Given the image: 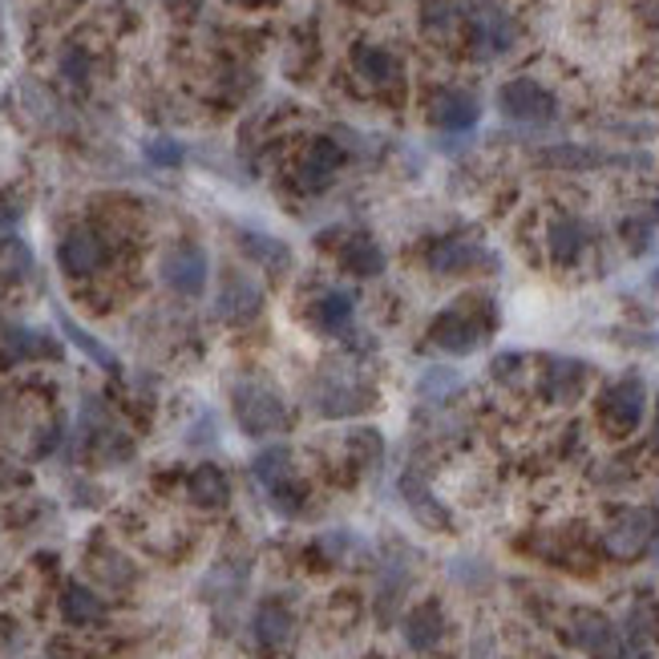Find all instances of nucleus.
<instances>
[{
  "label": "nucleus",
  "mask_w": 659,
  "mask_h": 659,
  "mask_svg": "<svg viewBox=\"0 0 659 659\" xmlns=\"http://www.w3.org/2000/svg\"><path fill=\"white\" fill-rule=\"evenodd\" d=\"M493 324H498V312H493L490 296H461L429 324V345L449 357H466L490 340Z\"/></svg>",
  "instance_id": "nucleus-1"
},
{
  "label": "nucleus",
  "mask_w": 659,
  "mask_h": 659,
  "mask_svg": "<svg viewBox=\"0 0 659 659\" xmlns=\"http://www.w3.org/2000/svg\"><path fill=\"white\" fill-rule=\"evenodd\" d=\"M377 401L380 392L345 357L324 360V369H320V377L312 385V409L320 417H360L369 413Z\"/></svg>",
  "instance_id": "nucleus-2"
},
{
  "label": "nucleus",
  "mask_w": 659,
  "mask_h": 659,
  "mask_svg": "<svg viewBox=\"0 0 659 659\" xmlns=\"http://www.w3.org/2000/svg\"><path fill=\"white\" fill-rule=\"evenodd\" d=\"M231 413H236L239 429L247 437H256V441L288 429V405L268 380H239L231 389Z\"/></svg>",
  "instance_id": "nucleus-3"
},
{
  "label": "nucleus",
  "mask_w": 659,
  "mask_h": 659,
  "mask_svg": "<svg viewBox=\"0 0 659 659\" xmlns=\"http://www.w3.org/2000/svg\"><path fill=\"white\" fill-rule=\"evenodd\" d=\"M643 413H648V385H643L636 372H627V377H619L615 385H607V392L599 397V421H603V429L615 437L636 433Z\"/></svg>",
  "instance_id": "nucleus-4"
},
{
  "label": "nucleus",
  "mask_w": 659,
  "mask_h": 659,
  "mask_svg": "<svg viewBox=\"0 0 659 659\" xmlns=\"http://www.w3.org/2000/svg\"><path fill=\"white\" fill-rule=\"evenodd\" d=\"M498 110H502V118H510L518 126H547L559 118V101L535 78H510L498 90Z\"/></svg>",
  "instance_id": "nucleus-5"
},
{
  "label": "nucleus",
  "mask_w": 659,
  "mask_h": 659,
  "mask_svg": "<svg viewBox=\"0 0 659 659\" xmlns=\"http://www.w3.org/2000/svg\"><path fill=\"white\" fill-rule=\"evenodd\" d=\"M158 276L167 283L170 291H179V296H202L207 291V276H211V263H207V251L194 243H179L170 247L162 263H158Z\"/></svg>",
  "instance_id": "nucleus-6"
},
{
  "label": "nucleus",
  "mask_w": 659,
  "mask_h": 659,
  "mask_svg": "<svg viewBox=\"0 0 659 659\" xmlns=\"http://www.w3.org/2000/svg\"><path fill=\"white\" fill-rule=\"evenodd\" d=\"M106 256H110V247L93 227H73L57 247V263H61L69 280H90L93 271L106 268Z\"/></svg>",
  "instance_id": "nucleus-7"
},
{
  "label": "nucleus",
  "mask_w": 659,
  "mask_h": 659,
  "mask_svg": "<svg viewBox=\"0 0 659 659\" xmlns=\"http://www.w3.org/2000/svg\"><path fill=\"white\" fill-rule=\"evenodd\" d=\"M518 41V29L515 21L506 17L498 4H478V12L470 17V46L481 61H490V57H502L510 53Z\"/></svg>",
  "instance_id": "nucleus-8"
},
{
  "label": "nucleus",
  "mask_w": 659,
  "mask_h": 659,
  "mask_svg": "<svg viewBox=\"0 0 659 659\" xmlns=\"http://www.w3.org/2000/svg\"><path fill=\"white\" fill-rule=\"evenodd\" d=\"M651 542H656V515L643 510V506L639 510H623L603 535V547L611 550L615 559H639Z\"/></svg>",
  "instance_id": "nucleus-9"
},
{
  "label": "nucleus",
  "mask_w": 659,
  "mask_h": 659,
  "mask_svg": "<svg viewBox=\"0 0 659 659\" xmlns=\"http://www.w3.org/2000/svg\"><path fill=\"white\" fill-rule=\"evenodd\" d=\"M570 639L591 659H623V636L603 611H575L570 619Z\"/></svg>",
  "instance_id": "nucleus-10"
},
{
  "label": "nucleus",
  "mask_w": 659,
  "mask_h": 659,
  "mask_svg": "<svg viewBox=\"0 0 659 659\" xmlns=\"http://www.w3.org/2000/svg\"><path fill=\"white\" fill-rule=\"evenodd\" d=\"M214 312L227 324H247L263 312V288L256 280H247L243 271H227L223 283H219V296H214Z\"/></svg>",
  "instance_id": "nucleus-11"
},
{
  "label": "nucleus",
  "mask_w": 659,
  "mask_h": 659,
  "mask_svg": "<svg viewBox=\"0 0 659 659\" xmlns=\"http://www.w3.org/2000/svg\"><path fill=\"white\" fill-rule=\"evenodd\" d=\"M481 263H490V256H486V247L470 236L437 239V243L429 247V256H425V268L433 271V276H466V271L481 268Z\"/></svg>",
  "instance_id": "nucleus-12"
},
{
  "label": "nucleus",
  "mask_w": 659,
  "mask_h": 659,
  "mask_svg": "<svg viewBox=\"0 0 659 659\" xmlns=\"http://www.w3.org/2000/svg\"><path fill=\"white\" fill-rule=\"evenodd\" d=\"M409 582H413V575H409V555H405V550H389L377 570V607L385 623H389L392 615H397V607L405 603Z\"/></svg>",
  "instance_id": "nucleus-13"
},
{
  "label": "nucleus",
  "mask_w": 659,
  "mask_h": 659,
  "mask_svg": "<svg viewBox=\"0 0 659 659\" xmlns=\"http://www.w3.org/2000/svg\"><path fill=\"white\" fill-rule=\"evenodd\" d=\"M478 113H481L478 98L466 90H441L429 101V122H433L437 130H449V134L473 130V126H478Z\"/></svg>",
  "instance_id": "nucleus-14"
},
{
  "label": "nucleus",
  "mask_w": 659,
  "mask_h": 659,
  "mask_svg": "<svg viewBox=\"0 0 659 659\" xmlns=\"http://www.w3.org/2000/svg\"><path fill=\"white\" fill-rule=\"evenodd\" d=\"M587 365L582 360H567V357H547L542 365V397L550 405H570L587 389Z\"/></svg>",
  "instance_id": "nucleus-15"
},
{
  "label": "nucleus",
  "mask_w": 659,
  "mask_h": 659,
  "mask_svg": "<svg viewBox=\"0 0 659 659\" xmlns=\"http://www.w3.org/2000/svg\"><path fill=\"white\" fill-rule=\"evenodd\" d=\"M405 643H409V651H433L441 639H446V611H441V603L437 599H425V603H417L413 611H405Z\"/></svg>",
  "instance_id": "nucleus-16"
},
{
  "label": "nucleus",
  "mask_w": 659,
  "mask_h": 659,
  "mask_svg": "<svg viewBox=\"0 0 659 659\" xmlns=\"http://www.w3.org/2000/svg\"><path fill=\"white\" fill-rule=\"evenodd\" d=\"M312 324L324 336H332V340H348V336L357 332V303H352V296L340 288L324 291L312 303Z\"/></svg>",
  "instance_id": "nucleus-17"
},
{
  "label": "nucleus",
  "mask_w": 659,
  "mask_h": 659,
  "mask_svg": "<svg viewBox=\"0 0 659 659\" xmlns=\"http://www.w3.org/2000/svg\"><path fill=\"white\" fill-rule=\"evenodd\" d=\"M340 162H345V150L332 138H316L308 146V154H303L300 170H296V182H300V190H324L336 179Z\"/></svg>",
  "instance_id": "nucleus-18"
},
{
  "label": "nucleus",
  "mask_w": 659,
  "mask_h": 659,
  "mask_svg": "<svg viewBox=\"0 0 659 659\" xmlns=\"http://www.w3.org/2000/svg\"><path fill=\"white\" fill-rule=\"evenodd\" d=\"M401 498L405 506H409V515L417 518V522H425L429 530H449V510L433 498V490L425 486V478L417 470H405L401 473Z\"/></svg>",
  "instance_id": "nucleus-19"
},
{
  "label": "nucleus",
  "mask_w": 659,
  "mask_h": 659,
  "mask_svg": "<svg viewBox=\"0 0 659 659\" xmlns=\"http://www.w3.org/2000/svg\"><path fill=\"white\" fill-rule=\"evenodd\" d=\"M251 636L263 651H280L291 643L296 636V615L288 611L283 603H263L251 619Z\"/></svg>",
  "instance_id": "nucleus-20"
},
{
  "label": "nucleus",
  "mask_w": 659,
  "mask_h": 659,
  "mask_svg": "<svg viewBox=\"0 0 659 659\" xmlns=\"http://www.w3.org/2000/svg\"><path fill=\"white\" fill-rule=\"evenodd\" d=\"M538 167H550V170H595V167H611V162H627V158H615L603 154V150H595V146H575V142H562V146H547V150H538Z\"/></svg>",
  "instance_id": "nucleus-21"
},
{
  "label": "nucleus",
  "mask_w": 659,
  "mask_h": 659,
  "mask_svg": "<svg viewBox=\"0 0 659 659\" xmlns=\"http://www.w3.org/2000/svg\"><path fill=\"white\" fill-rule=\"evenodd\" d=\"M547 247H550V259L559 263V268H570V263H579L582 251H587V227L579 219H570V214H559V219H550L547 227Z\"/></svg>",
  "instance_id": "nucleus-22"
},
{
  "label": "nucleus",
  "mask_w": 659,
  "mask_h": 659,
  "mask_svg": "<svg viewBox=\"0 0 659 659\" xmlns=\"http://www.w3.org/2000/svg\"><path fill=\"white\" fill-rule=\"evenodd\" d=\"M340 263H345V271L348 276H357V280H377L389 259H385L377 239L352 236V239H345V247H340Z\"/></svg>",
  "instance_id": "nucleus-23"
},
{
  "label": "nucleus",
  "mask_w": 659,
  "mask_h": 659,
  "mask_svg": "<svg viewBox=\"0 0 659 659\" xmlns=\"http://www.w3.org/2000/svg\"><path fill=\"white\" fill-rule=\"evenodd\" d=\"M187 493L190 502L202 506V510H223L231 502V481L219 466H199V470L187 478Z\"/></svg>",
  "instance_id": "nucleus-24"
},
{
  "label": "nucleus",
  "mask_w": 659,
  "mask_h": 659,
  "mask_svg": "<svg viewBox=\"0 0 659 659\" xmlns=\"http://www.w3.org/2000/svg\"><path fill=\"white\" fill-rule=\"evenodd\" d=\"M61 615L73 627H93L106 619V603H101V595L90 591L86 582H69L66 591H61Z\"/></svg>",
  "instance_id": "nucleus-25"
},
{
  "label": "nucleus",
  "mask_w": 659,
  "mask_h": 659,
  "mask_svg": "<svg viewBox=\"0 0 659 659\" xmlns=\"http://www.w3.org/2000/svg\"><path fill=\"white\" fill-rule=\"evenodd\" d=\"M57 324H61V332H66L69 340H73V345H78L81 352H86V357L93 360V365H98V369L122 372V360H118V352H113L110 345H101V340H98L93 332H86V328H81L78 320H73V316L66 312V308H57Z\"/></svg>",
  "instance_id": "nucleus-26"
},
{
  "label": "nucleus",
  "mask_w": 659,
  "mask_h": 659,
  "mask_svg": "<svg viewBox=\"0 0 659 659\" xmlns=\"http://www.w3.org/2000/svg\"><path fill=\"white\" fill-rule=\"evenodd\" d=\"M352 69H357L369 86H392L397 73H401V69H397V57L385 46H369V41H360V46L352 49Z\"/></svg>",
  "instance_id": "nucleus-27"
},
{
  "label": "nucleus",
  "mask_w": 659,
  "mask_h": 659,
  "mask_svg": "<svg viewBox=\"0 0 659 659\" xmlns=\"http://www.w3.org/2000/svg\"><path fill=\"white\" fill-rule=\"evenodd\" d=\"M29 357H57L53 340H46L33 328H9V332L0 336V365H17V360Z\"/></svg>",
  "instance_id": "nucleus-28"
},
{
  "label": "nucleus",
  "mask_w": 659,
  "mask_h": 659,
  "mask_svg": "<svg viewBox=\"0 0 659 659\" xmlns=\"http://www.w3.org/2000/svg\"><path fill=\"white\" fill-rule=\"evenodd\" d=\"M239 243H243V251L256 263H263V268L271 271V276H283V271L291 268V251L283 239H271V236H259V231H243L239 236Z\"/></svg>",
  "instance_id": "nucleus-29"
},
{
  "label": "nucleus",
  "mask_w": 659,
  "mask_h": 659,
  "mask_svg": "<svg viewBox=\"0 0 659 659\" xmlns=\"http://www.w3.org/2000/svg\"><path fill=\"white\" fill-rule=\"evenodd\" d=\"M251 473H256V481L263 486V490H276V486L291 481V478H296V470H291V449L288 446L263 449V453L251 461Z\"/></svg>",
  "instance_id": "nucleus-30"
},
{
  "label": "nucleus",
  "mask_w": 659,
  "mask_h": 659,
  "mask_svg": "<svg viewBox=\"0 0 659 659\" xmlns=\"http://www.w3.org/2000/svg\"><path fill=\"white\" fill-rule=\"evenodd\" d=\"M461 389V372L458 369H425L421 380H417V392H421L425 401H446L453 392Z\"/></svg>",
  "instance_id": "nucleus-31"
},
{
  "label": "nucleus",
  "mask_w": 659,
  "mask_h": 659,
  "mask_svg": "<svg viewBox=\"0 0 659 659\" xmlns=\"http://www.w3.org/2000/svg\"><path fill=\"white\" fill-rule=\"evenodd\" d=\"M146 158L154 167H182V146L174 138H150L146 142Z\"/></svg>",
  "instance_id": "nucleus-32"
},
{
  "label": "nucleus",
  "mask_w": 659,
  "mask_h": 659,
  "mask_svg": "<svg viewBox=\"0 0 659 659\" xmlns=\"http://www.w3.org/2000/svg\"><path fill=\"white\" fill-rule=\"evenodd\" d=\"M61 78L73 81V86H86L90 81V57L81 53V49H66L61 53Z\"/></svg>",
  "instance_id": "nucleus-33"
},
{
  "label": "nucleus",
  "mask_w": 659,
  "mask_h": 659,
  "mask_svg": "<svg viewBox=\"0 0 659 659\" xmlns=\"http://www.w3.org/2000/svg\"><path fill=\"white\" fill-rule=\"evenodd\" d=\"M425 21L437 24V0H433V4H429V12H425ZM449 21H453V9H449V4H441V29H446Z\"/></svg>",
  "instance_id": "nucleus-34"
},
{
  "label": "nucleus",
  "mask_w": 659,
  "mask_h": 659,
  "mask_svg": "<svg viewBox=\"0 0 659 659\" xmlns=\"http://www.w3.org/2000/svg\"><path fill=\"white\" fill-rule=\"evenodd\" d=\"M651 441H656V449H659V409H656V429H651Z\"/></svg>",
  "instance_id": "nucleus-35"
},
{
  "label": "nucleus",
  "mask_w": 659,
  "mask_h": 659,
  "mask_svg": "<svg viewBox=\"0 0 659 659\" xmlns=\"http://www.w3.org/2000/svg\"><path fill=\"white\" fill-rule=\"evenodd\" d=\"M236 4H247V0H236Z\"/></svg>",
  "instance_id": "nucleus-36"
}]
</instances>
